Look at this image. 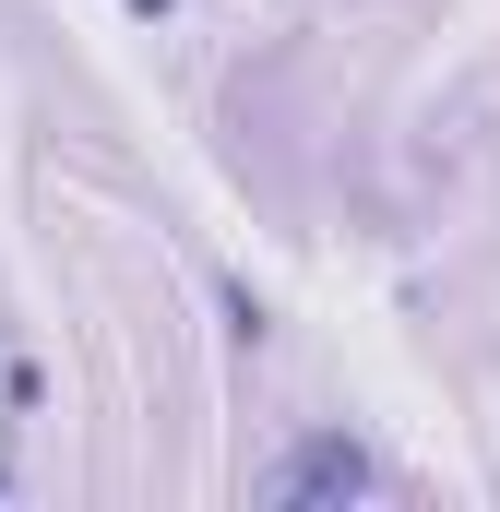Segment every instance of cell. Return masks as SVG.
<instances>
[{"instance_id": "obj_1", "label": "cell", "mask_w": 500, "mask_h": 512, "mask_svg": "<svg viewBox=\"0 0 500 512\" xmlns=\"http://www.w3.org/2000/svg\"><path fill=\"white\" fill-rule=\"evenodd\" d=\"M274 489H286V501H310V489H381V465H370V453H346V441H310Z\"/></svg>"}]
</instances>
